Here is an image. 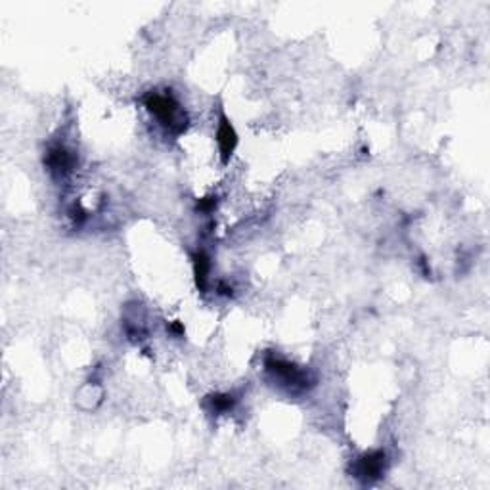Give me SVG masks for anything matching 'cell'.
<instances>
[{
	"instance_id": "52a82bcc",
	"label": "cell",
	"mask_w": 490,
	"mask_h": 490,
	"mask_svg": "<svg viewBox=\"0 0 490 490\" xmlns=\"http://www.w3.org/2000/svg\"><path fill=\"white\" fill-rule=\"evenodd\" d=\"M234 406H236V399L228 393H217V395H211L207 399V408L213 414H226Z\"/></svg>"
},
{
	"instance_id": "7a4b0ae2",
	"label": "cell",
	"mask_w": 490,
	"mask_h": 490,
	"mask_svg": "<svg viewBox=\"0 0 490 490\" xmlns=\"http://www.w3.org/2000/svg\"><path fill=\"white\" fill-rule=\"evenodd\" d=\"M265 368L276 382L284 385L287 391H293V393L306 391L312 385V377L306 369L297 368L295 364L287 362L284 358L268 357L265 360Z\"/></svg>"
},
{
	"instance_id": "3957f363",
	"label": "cell",
	"mask_w": 490,
	"mask_h": 490,
	"mask_svg": "<svg viewBox=\"0 0 490 490\" xmlns=\"http://www.w3.org/2000/svg\"><path fill=\"white\" fill-rule=\"evenodd\" d=\"M387 454L385 450H369V452L362 454L355 464V477L360 479L362 483H374L379 477H383V473L387 472Z\"/></svg>"
},
{
	"instance_id": "30bf717a",
	"label": "cell",
	"mask_w": 490,
	"mask_h": 490,
	"mask_svg": "<svg viewBox=\"0 0 490 490\" xmlns=\"http://www.w3.org/2000/svg\"><path fill=\"white\" fill-rule=\"evenodd\" d=\"M171 333H174V335H182L184 333V325L180 324V322H174V324H171Z\"/></svg>"
},
{
	"instance_id": "277c9868",
	"label": "cell",
	"mask_w": 490,
	"mask_h": 490,
	"mask_svg": "<svg viewBox=\"0 0 490 490\" xmlns=\"http://www.w3.org/2000/svg\"><path fill=\"white\" fill-rule=\"evenodd\" d=\"M45 165L52 177H56V179H65V177H69L71 172H73V169H75L77 157L75 153L69 152L65 146L56 144V146H52L50 150H48V153H46Z\"/></svg>"
},
{
	"instance_id": "9c48e42d",
	"label": "cell",
	"mask_w": 490,
	"mask_h": 490,
	"mask_svg": "<svg viewBox=\"0 0 490 490\" xmlns=\"http://www.w3.org/2000/svg\"><path fill=\"white\" fill-rule=\"evenodd\" d=\"M217 291L221 293V295H232V291H234V289H232V286H228L226 282H218Z\"/></svg>"
},
{
	"instance_id": "8992f818",
	"label": "cell",
	"mask_w": 490,
	"mask_h": 490,
	"mask_svg": "<svg viewBox=\"0 0 490 490\" xmlns=\"http://www.w3.org/2000/svg\"><path fill=\"white\" fill-rule=\"evenodd\" d=\"M194 276H196V286L201 293L207 291V284H209V274H211V261L209 257L205 255V251H196L194 257Z\"/></svg>"
},
{
	"instance_id": "6da1fadb",
	"label": "cell",
	"mask_w": 490,
	"mask_h": 490,
	"mask_svg": "<svg viewBox=\"0 0 490 490\" xmlns=\"http://www.w3.org/2000/svg\"><path fill=\"white\" fill-rule=\"evenodd\" d=\"M144 106L169 133L180 134L186 130V115L180 111L179 102L171 94H161L152 90L144 96Z\"/></svg>"
},
{
	"instance_id": "5b68a950",
	"label": "cell",
	"mask_w": 490,
	"mask_h": 490,
	"mask_svg": "<svg viewBox=\"0 0 490 490\" xmlns=\"http://www.w3.org/2000/svg\"><path fill=\"white\" fill-rule=\"evenodd\" d=\"M217 144L218 150H221V160L223 163H228L232 153L236 150L238 146V134L232 127V123L226 115H221V123H218V130H217Z\"/></svg>"
},
{
	"instance_id": "ba28073f",
	"label": "cell",
	"mask_w": 490,
	"mask_h": 490,
	"mask_svg": "<svg viewBox=\"0 0 490 490\" xmlns=\"http://www.w3.org/2000/svg\"><path fill=\"white\" fill-rule=\"evenodd\" d=\"M215 207H217V198H204L198 201V211L199 213H205V215L213 213Z\"/></svg>"
}]
</instances>
